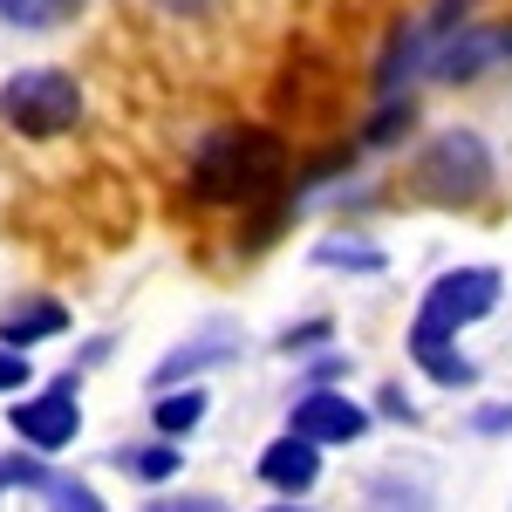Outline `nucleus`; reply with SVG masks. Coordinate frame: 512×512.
I'll return each mask as SVG.
<instances>
[{"instance_id":"7","label":"nucleus","mask_w":512,"mask_h":512,"mask_svg":"<svg viewBox=\"0 0 512 512\" xmlns=\"http://www.w3.org/2000/svg\"><path fill=\"white\" fill-rule=\"evenodd\" d=\"M0 492H35V499H55V506H69V512H103V492H96V485L41 465V451L35 458H21V451L0 458Z\"/></svg>"},{"instance_id":"19","label":"nucleus","mask_w":512,"mask_h":512,"mask_svg":"<svg viewBox=\"0 0 512 512\" xmlns=\"http://www.w3.org/2000/svg\"><path fill=\"white\" fill-rule=\"evenodd\" d=\"M383 417H403V424H417V410L403 403V390H383Z\"/></svg>"},{"instance_id":"20","label":"nucleus","mask_w":512,"mask_h":512,"mask_svg":"<svg viewBox=\"0 0 512 512\" xmlns=\"http://www.w3.org/2000/svg\"><path fill=\"white\" fill-rule=\"evenodd\" d=\"M164 7H171V14H205L212 0H164Z\"/></svg>"},{"instance_id":"6","label":"nucleus","mask_w":512,"mask_h":512,"mask_svg":"<svg viewBox=\"0 0 512 512\" xmlns=\"http://www.w3.org/2000/svg\"><path fill=\"white\" fill-rule=\"evenodd\" d=\"M499 55H512V28H472V21H458V28L437 35L424 69H431L437 82H472V76H485Z\"/></svg>"},{"instance_id":"3","label":"nucleus","mask_w":512,"mask_h":512,"mask_svg":"<svg viewBox=\"0 0 512 512\" xmlns=\"http://www.w3.org/2000/svg\"><path fill=\"white\" fill-rule=\"evenodd\" d=\"M0 123L21 137H62L82 123V82L69 69H14L0 82Z\"/></svg>"},{"instance_id":"10","label":"nucleus","mask_w":512,"mask_h":512,"mask_svg":"<svg viewBox=\"0 0 512 512\" xmlns=\"http://www.w3.org/2000/svg\"><path fill=\"white\" fill-rule=\"evenodd\" d=\"M260 478H267L274 492H287V499L315 492V478H321V444H315V437H301V431L274 437V444L260 451Z\"/></svg>"},{"instance_id":"14","label":"nucleus","mask_w":512,"mask_h":512,"mask_svg":"<svg viewBox=\"0 0 512 512\" xmlns=\"http://www.w3.org/2000/svg\"><path fill=\"white\" fill-rule=\"evenodd\" d=\"M205 424V390L185 383V396H158V431L164 437H192Z\"/></svg>"},{"instance_id":"4","label":"nucleus","mask_w":512,"mask_h":512,"mask_svg":"<svg viewBox=\"0 0 512 512\" xmlns=\"http://www.w3.org/2000/svg\"><path fill=\"white\" fill-rule=\"evenodd\" d=\"M417 192L437 205H472L492 192V151L478 130H444L431 151L417 158Z\"/></svg>"},{"instance_id":"13","label":"nucleus","mask_w":512,"mask_h":512,"mask_svg":"<svg viewBox=\"0 0 512 512\" xmlns=\"http://www.w3.org/2000/svg\"><path fill=\"white\" fill-rule=\"evenodd\" d=\"M110 465L117 472H130V478H144V485H164V478L185 465V451H171V444H123V451H110Z\"/></svg>"},{"instance_id":"18","label":"nucleus","mask_w":512,"mask_h":512,"mask_svg":"<svg viewBox=\"0 0 512 512\" xmlns=\"http://www.w3.org/2000/svg\"><path fill=\"white\" fill-rule=\"evenodd\" d=\"M315 342H328V321H308V328H287V335H280V349H287V355H308Z\"/></svg>"},{"instance_id":"16","label":"nucleus","mask_w":512,"mask_h":512,"mask_svg":"<svg viewBox=\"0 0 512 512\" xmlns=\"http://www.w3.org/2000/svg\"><path fill=\"white\" fill-rule=\"evenodd\" d=\"M410 123H417V110H410V96H403V103H390L383 117L369 123V144H396V137H403Z\"/></svg>"},{"instance_id":"17","label":"nucleus","mask_w":512,"mask_h":512,"mask_svg":"<svg viewBox=\"0 0 512 512\" xmlns=\"http://www.w3.org/2000/svg\"><path fill=\"white\" fill-rule=\"evenodd\" d=\"M28 383H35L28 349H7V342H0V390H28Z\"/></svg>"},{"instance_id":"5","label":"nucleus","mask_w":512,"mask_h":512,"mask_svg":"<svg viewBox=\"0 0 512 512\" xmlns=\"http://www.w3.org/2000/svg\"><path fill=\"white\" fill-rule=\"evenodd\" d=\"M82 369H62L55 383L41 396H21V403H7V424H14V437L28 444V451H62V444H76V431H82Z\"/></svg>"},{"instance_id":"12","label":"nucleus","mask_w":512,"mask_h":512,"mask_svg":"<svg viewBox=\"0 0 512 512\" xmlns=\"http://www.w3.org/2000/svg\"><path fill=\"white\" fill-rule=\"evenodd\" d=\"M89 0H0V28H28V35H48V28H69Z\"/></svg>"},{"instance_id":"2","label":"nucleus","mask_w":512,"mask_h":512,"mask_svg":"<svg viewBox=\"0 0 512 512\" xmlns=\"http://www.w3.org/2000/svg\"><path fill=\"white\" fill-rule=\"evenodd\" d=\"M192 192L205 205H253V198L280 192V137L246 130V123L212 130L192 158Z\"/></svg>"},{"instance_id":"11","label":"nucleus","mask_w":512,"mask_h":512,"mask_svg":"<svg viewBox=\"0 0 512 512\" xmlns=\"http://www.w3.org/2000/svg\"><path fill=\"white\" fill-rule=\"evenodd\" d=\"M62 328H69V308L48 301V294H28V301H14V308L0 315V342H7V349H28V342H48V335H62Z\"/></svg>"},{"instance_id":"15","label":"nucleus","mask_w":512,"mask_h":512,"mask_svg":"<svg viewBox=\"0 0 512 512\" xmlns=\"http://www.w3.org/2000/svg\"><path fill=\"white\" fill-rule=\"evenodd\" d=\"M315 260L321 267H355V274H376V267H383V253H376V246H355V239H321Z\"/></svg>"},{"instance_id":"8","label":"nucleus","mask_w":512,"mask_h":512,"mask_svg":"<svg viewBox=\"0 0 512 512\" xmlns=\"http://www.w3.org/2000/svg\"><path fill=\"white\" fill-rule=\"evenodd\" d=\"M287 431L315 437V444H349V437L369 431V417L355 410L349 396H335V390H301L294 410H287Z\"/></svg>"},{"instance_id":"1","label":"nucleus","mask_w":512,"mask_h":512,"mask_svg":"<svg viewBox=\"0 0 512 512\" xmlns=\"http://www.w3.org/2000/svg\"><path fill=\"white\" fill-rule=\"evenodd\" d=\"M499 308V267H458V274H437L424 287V308L410 321V355H417V369L444 383V390H472L478 383V362L451 349L458 342V328H472Z\"/></svg>"},{"instance_id":"9","label":"nucleus","mask_w":512,"mask_h":512,"mask_svg":"<svg viewBox=\"0 0 512 512\" xmlns=\"http://www.w3.org/2000/svg\"><path fill=\"white\" fill-rule=\"evenodd\" d=\"M233 355H239V328H233V321H205L192 342H178V349L151 369V383H158V390H171V383H185V376L212 369V362H233Z\"/></svg>"}]
</instances>
